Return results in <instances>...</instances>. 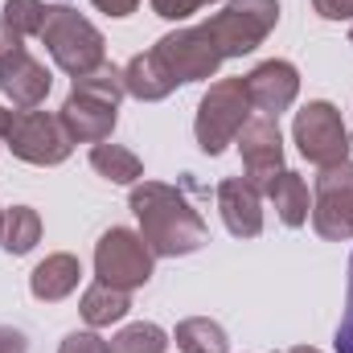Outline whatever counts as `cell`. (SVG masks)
Listing matches in <instances>:
<instances>
[{
    "label": "cell",
    "mask_w": 353,
    "mask_h": 353,
    "mask_svg": "<svg viewBox=\"0 0 353 353\" xmlns=\"http://www.w3.org/2000/svg\"><path fill=\"white\" fill-rule=\"evenodd\" d=\"M152 267L157 255L148 251V243L140 239V230H128V226H111L99 243H94V275L111 288H123V292H136L152 279Z\"/></svg>",
    "instance_id": "obj_7"
},
{
    "label": "cell",
    "mask_w": 353,
    "mask_h": 353,
    "mask_svg": "<svg viewBox=\"0 0 353 353\" xmlns=\"http://www.w3.org/2000/svg\"><path fill=\"white\" fill-rule=\"evenodd\" d=\"M79 312H83V321H87L90 329H111L115 321H123L132 312V292L94 279L83 292V300H79Z\"/></svg>",
    "instance_id": "obj_17"
},
{
    "label": "cell",
    "mask_w": 353,
    "mask_h": 353,
    "mask_svg": "<svg viewBox=\"0 0 353 353\" xmlns=\"http://www.w3.org/2000/svg\"><path fill=\"white\" fill-rule=\"evenodd\" d=\"M176 350L181 353H230V337H226V329L218 325V321H210V316H189V321H181L173 333Z\"/></svg>",
    "instance_id": "obj_21"
},
{
    "label": "cell",
    "mask_w": 353,
    "mask_h": 353,
    "mask_svg": "<svg viewBox=\"0 0 353 353\" xmlns=\"http://www.w3.org/2000/svg\"><path fill=\"white\" fill-rule=\"evenodd\" d=\"M169 350V333L152 321H136V325H123L115 337H111V353H165Z\"/></svg>",
    "instance_id": "obj_22"
},
{
    "label": "cell",
    "mask_w": 353,
    "mask_h": 353,
    "mask_svg": "<svg viewBox=\"0 0 353 353\" xmlns=\"http://www.w3.org/2000/svg\"><path fill=\"white\" fill-rule=\"evenodd\" d=\"M239 152H243V169H247V181L267 193L271 181L283 173V136H279V119L271 115H251L239 132Z\"/></svg>",
    "instance_id": "obj_10"
},
{
    "label": "cell",
    "mask_w": 353,
    "mask_h": 353,
    "mask_svg": "<svg viewBox=\"0 0 353 353\" xmlns=\"http://www.w3.org/2000/svg\"><path fill=\"white\" fill-rule=\"evenodd\" d=\"M218 214L234 239L263 234V193L247 176H226L218 185Z\"/></svg>",
    "instance_id": "obj_13"
},
{
    "label": "cell",
    "mask_w": 353,
    "mask_h": 353,
    "mask_svg": "<svg viewBox=\"0 0 353 353\" xmlns=\"http://www.w3.org/2000/svg\"><path fill=\"white\" fill-rule=\"evenodd\" d=\"M4 115H8V111H4V107H0V128H4ZM0 144H4V140H0Z\"/></svg>",
    "instance_id": "obj_33"
},
{
    "label": "cell",
    "mask_w": 353,
    "mask_h": 353,
    "mask_svg": "<svg viewBox=\"0 0 353 353\" xmlns=\"http://www.w3.org/2000/svg\"><path fill=\"white\" fill-rule=\"evenodd\" d=\"M205 4H210V0H205Z\"/></svg>",
    "instance_id": "obj_36"
},
{
    "label": "cell",
    "mask_w": 353,
    "mask_h": 353,
    "mask_svg": "<svg viewBox=\"0 0 353 353\" xmlns=\"http://www.w3.org/2000/svg\"><path fill=\"white\" fill-rule=\"evenodd\" d=\"M58 353H111V341H103L94 329H74V333H66L62 337V345H58Z\"/></svg>",
    "instance_id": "obj_25"
},
{
    "label": "cell",
    "mask_w": 353,
    "mask_h": 353,
    "mask_svg": "<svg viewBox=\"0 0 353 353\" xmlns=\"http://www.w3.org/2000/svg\"><path fill=\"white\" fill-rule=\"evenodd\" d=\"M350 46H353V29H350Z\"/></svg>",
    "instance_id": "obj_35"
},
{
    "label": "cell",
    "mask_w": 353,
    "mask_h": 353,
    "mask_svg": "<svg viewBox=\"0 0 353 353\" xmlns=\"http://www.w3.org/2000/svg\"><path fill=\"white\" fill-rule=\"evenodd\" d=\"M279 25V0H226L222 12L201 21V29L214 37L222 58H243L255 54Z\"/></svg>",
    "instance_id": "obj_5"
},
{
    "label": "cell",
    "mask_w": 353,
    "mask_h": 353,
    "mask_svg": "<svg viewBox=\"0 0 353 353\" xmlns=\"http://www.w3.org/2000/svg\"><path fill=\"white\" fill-rule=\"evenodd\" d=\"M90 169L99 176H107L111 185H140L144 181V161L132 148L111 144V140H103V144L90 148Z\"/></svg>",
    "instance_id": "obj_19"
},
{
    "label": "cell",
    "mask_w": 353,
    "mask_h": 353,
    "mask_svg": "<svg viewBox=\"0 0 353 353\" xmlns=\"http://www.w3.org/2000/svg\"><path fill=\"white\" fill-rule=\"evenodd\" d=\"M132 214L140 222V239L157 259H181L205 247L210 226L189 201L185 185H165V181H140L132 185Z\"/></svg>",
    "instance_id": "obj_1"
},
{
    "label": "cell",
    "mask_w": 353,
    "mask_h": 353,
    "mask_svg": "<svg viewBox=\"0 0 353 353\" xmlns=\"http://www.w3.org/2000/svg\"><path fill=\"white\" fill-rule=\"evenodd\" d=\"M255 115L251 94H247V79H218L197 103V119H193V136L197 148L205 157H222L226 144L239 140L243 123Z\"/></svg>",
    "instance_id": "obj_3"
},
{
    "label": "cell",
    "mask_w": 353,
    "mask_h": 353,
    "mask_svg": "<svg viewBox=\"0 0 353 353\" xmlns=\"http://www.w3.org/2000/svg\"><path fill=\"white\" fill-rule=\"evenodd\" d=\"M247 94H251L255 115L279 119V115L296 103V94H300V74H296V66L283 62V58L259 62V66L247 74Z\"/></svg>",
    "instance_id": "obj_12"
},
{
    "label": "cell",
    "mask_w": 353,
    "mask_h": 353,
    "mask_svg": "<svg viewBox=\"0 0 353 353\" xmlns=\"http://www.w3.org/2000/svg\"><path fill=\"white\" fill-rule=\"evenodd\" d=\"M41 243V214L33 205H12L4 210V230H0V247L8 255H29Z\"/></svg>",
    "instance_id": "obj_20"
},
{
    "label": "cell",
    "mask_w": 353,
    "mask_h": 353,
    "mask_svg": "<svg viewBox=\"0 0 353 353\" xmlns=\"http://www.w3.org/2000/svg\"><path fill=\"white\" fill-rule=\"evenodd\" d=\"M0 21L17 33V37H37L46 25V0H4Z\"/></svg>",
    "instance_id": "obj_23"
},
{
    "label": "cell",
    "mask_w": 353,
    "mask_h": 353,
    "mask_svg": "<svg viewBox=\"0 0 353 353\" xmlns=\"http://www.w3.org/2000/svg\"><path fill=\"white\" fill-rule=\"evenodd\" d=\"M79 279H83V263H79L74 255L58 251V255H46L41 263L33 267L29 292H33V300H41V304H58V300H66V296L79 292Z\"/></svg>",
    "instance_id": "obj_16"
},
{
    "label": "cell",
    "mask_w": 353,
    "mask_h": 353,
    "mask_svg": "<svg viewBox=\"0 0 353 353\" xmlns=\"http://www.w3.org/2000/svg\"><path fill=\"white\" fill-rule=\"evenodd\" d=\"M0 230H4V210H0Z\"/></svg>",
    "instance_id": "obj_34"
},
{
    "label": "cell",
    "mask_w": 353,
    "mask_h": 353,
    "mask_svg": "<svg viewBox=\"0 0 353 353\" xmlns=\"http://www.w3.org/2000/svg\"><path fill=\"white\" fill-rule=\"evenodd\" d=\"M0 140L17 161L37 165V169H54V165L70 161V152H74V140L62 128V119L50 115V111H37V107L8 111L4 128H0Z\"/></svg>",
    "instance_id": "obj_4"
},
{
    "label": "cell",
    "mask_w": 353,
    "mask_h": 353,
    "mask_svg": "<svg viewBox=\"0 0 353 353\" xmlns=\"http://www.w3.org/2000/svg\"><path fill=\"white\" fill-rule=\"evenodd\" d=\"M267 197H271V205H275L279 222H283V226H292V230H300V226L308 222V214H312V197H308V185H304V176L292 173V169H283V173L271 181Z\"/></svg>",
    "instance_id": "obj_18"
},
{
    "label": "cell",
    "mask_w": 353,
    "mask_h": 353,
    "mask_svg": "<svg viewBox=\"0 0 353 353\" xmlns=\"http://www.w3.org/2000/svg\"><path fill=\"white\" fill-rule=\"evenodd\" d=\"M21 41H25V37H17V33H12V29H8V25L0 21V66H4V62H8V58L17 54V50H25Z\"/></svg>",
    "instance_id": "obj_31"
},
{
    "label": "cell",
    "mask_w": 353,
    "mask_h": 353,
    "mask_svg": "<svg viewBox=\"0 0 353 353\" xmlns=\"http://www.w3.org/2000/svg\"><path fill=\"white\" fill-rule=\"evenodd\" d=\"M54 87L50 70L29 54V50H17L4 66H0V94L12 99V107H41L46 94Z\"/></svg>",
    "instance_id": "obj_14"
},
{
    "label": "cell",
    "mask_w": 353,
    "mask_h": 353,
    "mask_svg": "<svg viewBox=\"0 0 353 353\" xmlns=\"http://www.w3.org/2000/svg\"><path fill=\"white\" fill-rule=\"evenodd\" d=\"M288 353H321V350H312V345H296V350H288Z\"/></svg>",
    "instance_id": "obj_32"
},
{
    "label": "cell",
    "mask_w": 353,
    "mask_h": 353,
    "mask_svg": "<svg viewBox=\"0 0 353 353\" xmlns=\"http://www.w3.org/2000/svg\"><path fill=\"white\" fill-rule=\"evenodd\" d=\"M152 50L165 58V66L173 70L176 83H205V79H214L218 66L226 62L222 50L214 46V37H210L201 25H189V29H173V33H165Z\"/></svg>",
    "instance_id": "obj_9"
},
{
    "label": "cell",
    "mask_w": 353,
    "mask_h": 353,
    "mask_svg": "<svg viewBox=\"0 0 353 353\" xmlns=\"http://www.w3.org/2000/svg\"><path fill=\"white\" fill-rule=\"evenodd\" d=\"M308 218L325 243H350L353 239V161L329 165L316 173Z\"/></svg>",
    "instance_id": "obj_8"
},
{
    "label": "cell",
    "mask_w": 353,
    "mask_h": 353,
    "mask_svg": "<svg viewBox=\"0 0 353 353\" xmlns=\"http://www.w3.org/2000/svg\"><path fill=\"white\" fill-rule=\"evenodd\" d=\"M337 353H353V255H350V288H345V312L337 325Z\"/></svg>",
    "instance_id": "obj_26"
},
{
    "label": "cell",
    "mask_w": 353,
    "mask_h": 353,
    "mask_svg": "<svg viewBox=\"0 0 353 353\" xmlns=\"http://www.w3.org/2000/svg\"><path fill=\"white\" fill-rule=\"evenodd\" d=\"M58 119H62V128L70 132L74 144H103V140H111V132L119 123V103H107L99 94L70 87Z\"/></svg>",
    "instance_id": "obj_11"
},
{
    "label": "cell",
    "mask_w": 353,
    "mask_h": 353,
    "mask_svg": "<svg viewBox=\"0 0 353 353\" xmlns=\"http://www.w3.org/2000/svg\"><path fill=\"white\" fill-rule=\"evenodd\" d=\"M312 8L325 21H353V0H312Z\"/></svg>",
    "instance_id": "obj_28"
},
{
    "label": "cell",
    "mask_w": 353,
    "mask_h": 353,
    "mask_svg": "<svg viewBox=\"0 0 353 353\" xmlns=\"http://www.w3.org/2000/svg\"><path fill=\"white\" fill-rule=\"evenodd\" d=\"M201 4H205V0H152V12L165 17V21H185V17H193Z\"/></svg>",
    "instance_id": "obj_27"
},
{
    "label": "cell",
    "mask_w": 353,
    "mask_h": 353,
    "mask_svg": "<svg viewBox=\"0 0 353 353\" xmlns=\"http://www.w3.org/2000/svg\"><path fill=\"white\" fill-rule=\"evenodd\" d=\"M176 87H181V83L173 79V70L165 66V58H161L157 50H144V54H136V58L123 66V90H128L132 99H140V103H161V99H169Z\"/></svg>",
    "instance_id": "obj_15"
},
{
    "label": "cell",
    "mask_w": 353,
    "mask_h": 353,
    "mask_svg": "<svg viewBox=\"0 0 353 353\" xmlns=\"http://www.w3.org/2000/svg\"><path fill=\"white\" fill-rule=\"evenodd\" d=\"M0 353H29V337L12 325H0Z\"/></svg>",
    "instance_id": "obj_29"
},
{
    "label": "cell",
    "mask_w": 353,
    "mask_h": 353,
    "mask_svg": "<svg viewBox=\"0 0 353 353\" xmlns=\"http://www.w3.org/2000/svg\"><path fill=\"white\" fill-rule=\"evenodd\" d=\"M74 90L99 94V99H107V103H119V99L128 94V90H123V70H119V66H111V62L94 66L90 74H79V79H74Z\"/></svg>",
    "instance_id": "obj_24"
},
{
    "label": "cell",
    "mask_w": 353,
    "mask_h": 353,
    "mask_svg": "<svg viewBox=\"0 0 353 353\" xmlns=\"http://www.w3.org/2000/svg\"><path fill=\"white\" fill-rule=\"evenodd\" d=\"M37 37L46 41L54 66H58L62 74H70V79L90 74L94 66L107 62V41H103V33L90 25L79 8H70V4H46V25H41Z\"/></svg>",
    "instance_id": "obj_2"
},
{
    "label": "cell",
    "mask_w": 353,
    "mask_h": 353,
    "mask_svg": "<svg viewBox=\"0 0 353 353\" xmlns=\"http://www.w3.org/2000/svg\"><path fill=\"white\" fill-rule=\"evenodd\" d=\"M99 12H107V17H132L136 8H140V0H90Z\"/></svg>",
    "instance_id": "obj_30"
},
{
    "label": "cell",
    "mask_w": 353,
    "mask_h": 353,
    "mask_svg": "<svg viewBox=\"0 0 353 353\" xmlns=\"http://www.w3.org/2000/svg\"><path fill=\"white\" fill-rule=\"evenodd\" d=\"M292 140H296L300 157L312 161L316 169H329V165L350 161V132H345L341 111L329 99H312V103H304L296 111Z\"/></svg>",
    "instance_id": "obj_6"
}]
</instances>
